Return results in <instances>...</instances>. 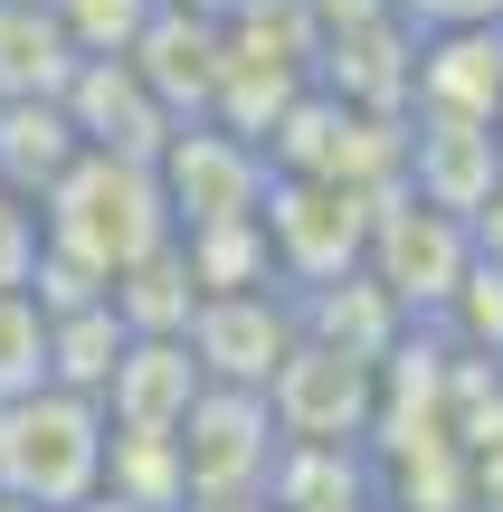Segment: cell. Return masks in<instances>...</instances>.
<instances>
[{
	"label": "cell",
	"mask_w": 503,
	"mask_h": 512,
	"mask_svg": "<svg viewBox=\"0 0 503 512\" xmlns=\"http://www.w3.org/2000/svg\"><path fill=\"white\" fill-rule=\"evenodd\" d=\"M200 389H209V370L190 361L181 332H133V342L114 351L95 408H105V427H181Z\"/></svg>",
	"instance_id": "12"
},
{
	"label": "cell",
	"mask_w": 503,
	"mask_h": 512,
	"mask_svg": "<svg viewBox=\"0 0 503 512\" xmlns=\"http://www.w3.org/2000/svg\"><path fill=\"white\" fill-rule=\"evenodd\" d=\"M266 408H276L285 446H371V418H380V370L352 361V351H323V342H295L266 380Z\"/></svg>",
	"instance_id": "7"
},
{
	"label": "cell",
	"mask_w": 503,
	"mask_h": 512,
	"mask_svg": "<svg viewBox=\"0 0 503 512\" xmlns=\"http://www.w3.org/2000/svg\"><path fill=\"white\" fill-rule=\"evenodd\" d=\"M494 133H503V114H494Z\"/></svg>",
	"instance_id": "28"
},
{
	"label": "cell",
	"mask_w": 503,
	"mask_h": 512,
	"mask_svg": "<svg viewBox=\"0 0 503 512\" xmlns=\"http://www.w3.org/2000/svg\"><path fill=\"white\" fill-rule=\"evenodd\" d=\"M48 10H57V29H67L76 57H133L162 0H48Z\"/></svg>",
	"instance_id": "19"
},
{
	"label": "cell",
	"mask_w": 503,
	"mask_h": 512,
	"mask_svg": "<svg viewBox=\"0 0 503 512\" xmlns=\"http://www.w3.org/2000/svg\"><path fill=\"white\" fill-rule=\"evenodd\" d=\"M503 181V133L494 124H437V114H409V152H399V190L428 209H456L475 228V209L494 200Z\"/></svg>",
	"instance_id": "11"
},
{
	"label": "cell",
	"mask_w": 503,
	"mask_h": 512,
	"mask_svg": "<svg viewBox=\"0 0 503 512\" xmlns=\"http://www.w3.org/2000/svg\"><path fill=\"white\" fill-rule=\"evenodd\" d=\"M171 437H181V494H190L181 512L266 503L276 456H285V427H276V408H266V389H219V380H209Z\"/></svg>",
	"instance_id": "3"
},
{
	"label": "cell",
	"mask_w": 503,
	"mask_h": 512,
	"mask_svg": "<svg viewBox=\"0 0 503 512\" xmlns=\"http://www.w3.org/2000/svg\"><path fill=\"white\" fill-rule=\"evenodd\" d=\"M475 247H485V256H494V266H503V181H494V200H485V209H475Z\"/></svg>",
	"instance_id": "23"
},
{
	"label": "cell",
	"mask_w": 503,
	"mask_h": 512,
	"mask_svg": "<svg viewBox=\"0 0 503 512\" xmlns=\"http://www.w3.org/2000/svg\"><path fill=\"white\" fill-rule=\"evenodd\" d=\"M133 332H124V313L95 294V304H67V313H48V380L57 389H105V370H114V351H124Z\"/></svg>",
	"instance_id": "17"
},
{
	"label": "cell",
	"mask_w": 503,
	"mask_h": 512,
	"mask_svg": "<svg viewBox=\"0 0 503 512\" xmlns=\"http://www.w3.org/2000/svg\"><path fill=\"white\" fill-rule=\"evenodd\" d=\"M105 484V408L86 389H19L0 399V494L38 503V512H67Z\"/></svg>",
	"instance_id": "2"
},
{
	"label": "cell",
	"mask_w": 503,
	"mask_h": 512,
	"mask_svg": "<svg viewBox=\"0 0 503 512\" xmlns=\"http://www.w3.org/2000/svg\"><path fill=\"white\" fill-rule=\"evenodd\" d=\"M152 181H162V209L171 228H219V219H257L266 209V181H276V162H266L257 133L219 124V114H200V124H171V143L152 152Z\"/></svg>",
	"instance_id": "6"
},
{
	"label": "cell",
	"mask_w": 503,
	"mask_h": 512,
	"mask_svg": "<svg viewBox=\"0 0 503 512\" xmlns=\"http://www.w3.org/2000/svg\"><path fill=\"white\" fill-rule=\"evenodd\" d=\"M162 238H171V209H162L152 162H124V152H76V162L38 190V247L67 256V266H86L95 285H114L133 256H152Z\"/></svg>",
	"instance_id": "1"
},
{
	"label": "cell",
	"mask_w": 503,
	"mask_h": 512,
	"mask_svg": "<svg viewBox=\"0 0 503 512\" xmlns=\"http://www.w3.org/2000/svg\"><path fill=\"white\" fill-rule=\"evenodd\" d=\"M38 380H48V304L29 285H10L0 294V399H19Z\"/></svg>",
	"instance_id": "20"
},
{
	"label": "cell",
	"mask_w": 503,
	"mask_h": 512,
	"mask_svg": "<svg viewBox=\"0 0 503 512\" xmlns=\"http://www.w3.org/2000/svg\"><path fill=\"white\" fill-rule=\"evenodd\" d=\"M0 512H38V503H10V494H0Z\"/></svg>",
	"instance_id": "27"
},
{
	"label": "cell",
	"mask_w": 503,
	"mask_h": 512,
	"mask_svg": "<svg viewBox=\"0 0 503 512\" xmlns=\"http://www.w3.org/2000/svg\"><path fill=\"white\" fill-rule=\"evenodd\" d=\"M181 238V266L200 294H247V285H276V256H266L257 219H219V228H171Z\"/></svg>",
	"instance_id": "18"
},
{
	"label": "cell",
	"mask_w": 503,
	"mask_h": 512,
	"mask_svg": "<svg viewBox=\"0 0 503 512\" xmlns=\"http://www.w3.org/2000/svg\"><path fill=\"white\" fill-rule=\"evenodd\" d=\"M105 494L143 512H181V437L171 427H105Z\"/></svg>",
	"instance_id": "16"
},
{
	"label": "cell",
	"mask_w": 503,
	"mask_h": 512,
	"mask_svg": "<svg viewBox=\"0 0 503 512\" xmlns=\"http://www.w3.org/2000/svg\"><path fill=\"white\" fill-rule=\"evenodd\" d=\"M29 266H38V200L0 181V294L29 285Z\"/></svg>",
	"instance_id": "21"
},
{
	"label": "cell",
	"mask_w": 503,
	"mask_h": 512,
	"mask_svg": "<svg viewBox=\"0 0 503 512\" xmlns=\"http://www.w3.org/2000/svg\"><path fill=\"white\" fill-rule=\"evenodd\" d=\"M209 512H276V503H209Z\"/></svg>",
	"instance_id": "26"
},
{
	"label": "cell",
	"mask_w": 503,
	"mask_h": 512,
	"mask_svg": "<svg viewBox=\"0 0 503 512\" xmlns=\"http://www.w3.org/2000/svg\"><path fill=\"white\" fill-rule=\"evenodd\" d=\"M323 512H390V503H380V494H352V503H323Z\"/></svg>",
	"instance_id": "25"
},
{
	"label": "cell",
	"mask_w": 503,
	"mask_h": 512,
	"mask_svg": "<svg viewBox=\"0 0 503 512\" xmlns=\"http://www.w3.org/2000/svg\"><path fill=\"white\" fill-rule=\"evenodd\" d=\"M181 342H190V361H200L219 389H266V380H276V361L304 342V332H295V294H285V285L200 294L190 323H181Z\"/></svg>",
	"instance_id": "8"
},
{
	"label": "cell",
	"mask_w": 503,
	"mask_h": 512,
	"mask_svg": "<svg viewBox=\"0 0 503 512\" xmlns=\"http://www.w3.org/2000/svg\"><path fill=\"white\" fill-rule=\"evenodd\" d=\"M371 200H380V190L276 171V181H266V209H257L266 256H276V285L304 294V285H333V275H352L361 247H371Z\"/></svg>",
	"instance_id": "4"
},
{
	"label": "cell",
	"mask_w": 503,
	"mask_h": 512,
	"mask_svg": "<svg viewBox=\"0 0 503 512\" xmlns=\"http://www.w3.org/2000/svg\"><path fill=\"white\" fill-rule=\"evenodd\" d=\"M57 105H67V124H76L86 152H124V162H152V152L171 143V124H181L133 57H76V76H67Z\"/></svg>",
	"instance_id": "9"
},
{
	"label": "cell",
	"mask_w": 503,
	"mask_h": 512,
	"mask_svg": "<svg viewBox=\"0 0 503 512\" xmlns=\"http://www.w3.org/2000/svg\"><path fill=\"white\" fill-rule=\"evenodd\" d=\"M76 48L48 0H0V95H67Z\"/></svg>",
	"instance_id": "14"
},
{
	"label": "cell",
	"mask_w": 503,
	"mask_h": 512,
	"mask_svg": "<svg viewBox=\"0 0 503 512\" xmlns=\"http://www.w3.org/2000/svg\"><path fill=\"white\" fill-rule=\"evenodd\" d=\"M105 304L124 313V332H181L190 304H200V285H190V266H181V238H162L152 256H133V266L105 285Z\"/></svg>",
	"instance_id": "15"
},
{
	"label": "cell",
	"mask_w": 503,
	"mask_h": 512,
	"mask_svg": "<svg viewBox=\"0 0 503 512\" xmlns=\"http://www.w3.org/2000/svg\"><path fill=\"white\" fill-rule=\"evenodd\" d=\"M409 114H437V124H494V114H503V19L418 29Z\"/></svg>",
	"instance_id": "10"
},
{
	"label": "cell",
	"mask_w": 503,
	"mask_h": 512,
	"mask_svg": "<svg viewBox=\"0 0 503 512\" xmlns=\"http://www.w3.org/2000/svg\"><path fill=\"white\" fill-rule=\"evenodd\" d=\"M409 29H466V19H503V0H390Z\"/></svg>",
	"instance_id": "22"
},
{
	"label": "cell",
	"mask_w": 503,
	"mask_h": 512,
	"mask_svg": "<svg viewBox=\"0 0 503 512\" xmlns=\"http://www.w3.org/2000/svg\"><path fill=\"white\" fill-rule=\"evenodd\" d=\"M361 266L390 285V304L409 313V323H437V313L456 304V285H466L475 266V228L456 219V209H428L409 200V190H380L371 200V247H361Z\"/></svg>",
	"instance_id": "5"
},
{
	"label": "cell",
	"mask_w": 503,
	"mask_h": 512,
	"mask_svg": "<svg viewBox=\"0 0 503 512\" xmlns=\"http://www.w3.org/2000/svg\"><path fill=\"white\" fill-rule=\"evenodd\" d=\"M295 332L380 370V361L399 351V332H409V313L390 304V285H380L371 266H352V275H333V285H304V294H295Z\"/></svg>",
	"instance_id": "13"
},
{
	"label": "cell",
	"mask_w": 503,
	"mask_h": 512,
	"mask_svg": "<svg viewBox=\"0 0 503 512\" xmlns=\"http://www.w3.org/2000/svg\"><path fill=\"white\" fill-rule=\"evenodd\" d=\"M67 512H143V503H124V494H105V484H95L86 503H67Z\"/></svg>",
	"instance_id": "24"
}]
</instances>
